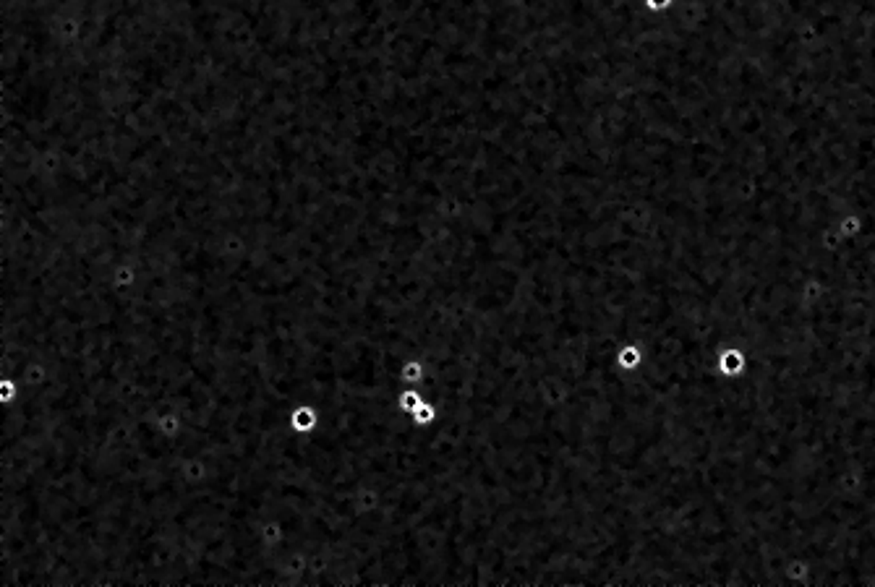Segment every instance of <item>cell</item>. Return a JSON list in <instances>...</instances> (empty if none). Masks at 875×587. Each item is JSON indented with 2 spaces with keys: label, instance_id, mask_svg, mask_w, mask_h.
I'll return each mask as SVG.
<instances>
[{
  "label": "cell",
  "instance_id": "obj_1",
  "mask_svg": "<svg viewBox=\"0 0 875 587\" xmlns=\"http://www.w3.org/2000/svg\"><path fill=\"white\" fill-rule=\"evenodd\" d=\"M291 426L298 431V433H306V431H311L316 426V413H313L311 405H301L295 407L291 413Z\"/></svg>",
  "mask_w": 875,
  "mask_h": 587
},
{
  "label": "cell",
  "instance_id": "obj_2",
  "mask_svg": "<svg viewBox=\"0 0 875 587\" xmlns=\"http://www.w3.org/2000/svg\"><path fill=\"white\" fill-rule=\"evenodd\" d=\"M413 417H416V423H418V426H429V423H432L434 417H436V413H434V407L432 405H426V402H421V405L416 407V410H413Z\"/></svg>",
  "mask_w": 875,
  "mask_h": 587
},
{
  "label": "cell",
  "instance_id": "obj_3",
  "mask_svg": "<svg viewBox=\"0 0 875 587\" xmlns=\"http://www.w3.org/2000/svg\"><path fill=\"white\" fill-rule=\"evenodd\" d=\"M619 363L625 365V368H632V365L640 363V352L635 347H625V350L619 352Z\"/></svg>",
  "mask_w": 875,
  "mask_h": 587
},
{
  "label": "cell",
  "instance_id": "obj_4",
  "mask_svg": "<svg viewBox=\"0 0 875 587\" xmlns=\"http://www.w3.org/2000/svg\"><path fill=\"white\" fill-rule=\"evenodd\" d=\"M421 402H423V399L416 395V392H405V395L400 397V407H402V410H408V413H413V410L421 405Z\"/></svg>",
  "mask_w": 875,
  "mask_h": 587
},
{
  "label": "cell",
  "instance_id": "obj_5",
  "mask_svg": "<svg viewBox=\"0 0 875 587\" xmlns=\"http://www.w3.org/2000/svg\"><path fill=\"white\" fill-rule=\"evenodd\" d=\"M402 379H405V381H418V379H421V365L408 363L405 365V371H402Z\"/></svg>",
  "mask_w": 875,
  "mask_h": 587
},
{
  "label": "cell",
  "instance_id": "obj_6",
  "mask_svg": "<svg viewBox=\"0 0 875 587\" xmlns=\"http://www.w3.org/2000/svg\"><path fill=\"white\" fill-rule=\"evenodd\" d=\"M646 6H648L651 11H661V8H669L671 0H646Z\"/></svg>",
  "mask_w": 875,
  "mask_h": 587
}]
</instances>
